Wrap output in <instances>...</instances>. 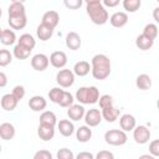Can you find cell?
Listing matches in <instances>:
<instances>
[{
    "label": "cell",
    "instance_id": "cell-1",
    "mask_svg": "<svg viewBox=\"0 0 159 159\" xmlns=\"http://www.w3.org/2000/svg\"><path fill=\"white\" fill-rule=\"evenodd\" d=\"M112 63L108 56L104 53H97L91 60V73L94 80L102 81L111 75Z\"/></svg>",
    "mask_w": 159,
    "mask_h": 159
},
{
    "label": "cell",
    "instance_id": "cell-2",
    "mask_svg": "<svg viewBox=\"0 0 159 159\" xmlns=\"http://www.w3.org/2000/svg\"><path fill=\"white\" fill-rule=\"evenodd\" d=\"M86 11H87V15L89 16L91 21L94 25H104L109 19L108 11L102 5V2H99V4H87Z\"/></svg>",
    "mask_w": 159,
    "mask_h": 159
},
{
    "label": "cell",
    "instance_id": "cell-3",
    "mask_svg": "<svg viewBox=\"0 0 159 159\" xmlns=\"http://www.w3.org/2000/svg\"><path fill=\"white\" fill-rule=\"evenodd\" d=\"M99 91L96 86L80 87L76 92V99L81 104H94L98 102Z\"/></svg>",
    "mask_w": 159,
    "mask_h": 159
},
{
    "label": "cell",
    "instance_id": "cell-4",
    "mask_svg": "<svg viewBox=\"0 0 159 159\" xmlns=\"http://www.w3.org/2000/svg\"><path fill=\"white\" fill-rule=\"evenodd\" d=\"M104 140L109 145L120 147V145H124L127 143L128 135L122 129H109L104 133Z\"/></svg>",
    "mask_w": 159,
    "mask_h": 159
},
{
    "label": "cell",
    "instance_id": "cell-5",
    "mask_svg": "<svg viewBox=\"0 0 159 159\" xmlns=\"http://www.w3.org/2000/svg\"><path fill=\"white\" fill-rule=\"evenodd\" d=\"M56 82L62 88H70L75 83V73L68 68H61L56 75Z\"/></svg>",
    "mask_w": 159,
    "mask_h": 159
},
{
    "label": "cell",
    "instance_id": "cell-6",
    "mask_svg": "<svg viewBox=\"0 0 159 159\" xmlns=\"http://www.w3.org/2000/svg\"><path fill=\"white\" fill-rule=\"evenodd\" d=\"M152 137V133L145 125H135L133 129V139L137 144H147Z\"/></svg>",
    "mask_w": 159,
    "mask_h": 159
},
{
    "label": "cell",
    "instance_id": "cell-7",
    "mask_svg": "<svg viewBox=\"0 0 159 159\" xmlns=\"http://www.w3.org/2000/svg\"><path fill=\"white\" fill-rule=\"evenodd\" d=\"M83 119L86 122V125L88 127H97L102 122V113L97 108H91L87 112H84Z\"/></svg>",
    "mask_w": 159,
    "mask_h": 159
},
{
    "label": "cell",
    "instance_id": "cell-8",
    "mask_svg": "<svg viewBox=\"0 0 159 159\" xmlns=\"http://www.w3.org/2000/svg\"><path fill=\"white\" fill-rule=\"evenodd\" d=\"M50 65V60L45 53H36L31 57V67L35 71L42 72L45 71Z\"/></svg>",
    "mask_w": 159,
    "mask_h": 159
},
{
    "label": "cell",
    "instance_id": "cell-9",
    "mask_svg": "<svg viewBox=\"0 0 159 159\" xmlns=\"http://www.w3.org/2000/svg\"><path fill=\"white\" fill-rule=\"evenodd\" d=\"M48 60H50V63L55 68H58V70L63 68L67 65V55L63 51H53L50 55Z\"/></svg>",
    "mask_w": 159,
    "mask_h": 159
},
{
    "label": "cell",
    "instance_id": "cell-10",
    "mask_svg": "<svg viewBox=\"0 0 159 159\" xmlns=\"http://www.w3.org/2000/svg\"><path fill=\"white\" fill-rule=\"evenodd\" d=\"M67 108H68L67 109V116H68V118L71 120L77 122V120L83 119V116H84V112H86L83 104H80V103L78 104H75V103H72Z\"/></svg>",
    "mask_w": 159,
    "mask_h": 159
},
{
    "label": "cell",
    "instance_id": "cell-11",
    "mask_svg": "<svg viewBox=\"0 0 159 159\" xmlns=\"http://www.w3.org/2000/svg\"><path fill=\"white\" fill-rule=\"evenodd\" d=\"M108 20H109V22H111V25L113 27L120 29V27H123V26L127 25V22H128V15L124 11H117Z\"/></svg>",
    "mask_w": 159,
    "mask_h": 159
},
{
    "label": "cell",
    "instance_id": "cell-12",
    "mask_svg": "<svg viewBox=\"0 0 159 159\" xmlns=\"http://www.w3.org/2000/svg\"><path fill=\"white\" fill-rule=\"evenodd\" d=\"M119 125H120V129L122 130L130 132L137 125V120H135L134 116H132L129 113H125V114H122L119 117Z\"/></svg>",
    "mask_w": 159,
    "mask_h": 159
},
{
    "label": "cell",
    "instance_id": "cell-13",
    "mask_svg": "<svg viewBox=\"0 0 159 159\" xmlns=\"http://www.w3.org/2000/svg\"><path fill=\"white\" fill-rule=\"evenodd\" d=\"M42 24L50 26L51 29H55L60 22V15L55 10H48L42 15Z\"/></svg>",
    "mask_w": 159,
    "mask_h": 159
},
{
    "label": "cell",
    "instance_id": "cell-14",
    "mask_svg": "<svg viewBox=\"0 0 159 159\" xmlns=\"http://www.w3.org/2000/svg\"><path fill=\"white\" fill-rule=\"evenodd\" d=\"M17 103H19V101L14 97L12 93H6V94H4V96L1 97V99H0L1 108H2L4 111H7V112L14 111V109L17 107Z\"/></svg>",
    "mask_w": 159,
    "mask_h": 159
},
{
    "label": "cell",
    "instance_id": "cell-15",
    "mask_svg": "<svg viewBox=\"0 0 159 159\" xmlns=\"http://www.w3.org/2000/svg\"><path fill=\"white\" fill-rule=\"evenodd\" d=\"M101 113H102V119H104L108 123H113L120 116V109L116 108L114 106H111V107L102 108V112Z\"/></svg>",
    "mask_w": 159,
    "mask_h": 159
},
{
    "label": "cell",
    "instance_id": "cell-16",
    "mask_svg": "<svg viewBox=\"0 0 159 159\" xmlns=\"http://www.w3.org/2000/svg\"><path fill=\"white\" fill-rule=\"evenodd\" d=\"M66 46L70 48V50H72V51H76V50H78L80 47H81V45H82V40H81V36L77 34V32H75V31H71V32H68L67 35H66Z\"/></svg>",
    "mask_w": 159,
    "mask_h": 159
},
{
    "label": "cell",
    "instance_id": "cell-17",
    "mask_svg": "<svg viewBox=\"0 0 159 159\" xmlns=\"http://www.w3.org/2000/svg\"><path fill=\"white\" fill-rule=\"evenodd\" d=\"M27 104H29L31 111H34V112H42L46 108V106H47V101L42 96H32L29 99Z\"/></svg>",
    "mask_w": 159,
    "mask_h": 159
},
{
    "label": "cell",
    "instance_id": "cell-18",
    "mask_svg": "<svg viewBox=\"0 0 159 159\" xmlns=\"http://www.w3.org/2000/svg\"><path fill=\"white\" fill-rule=\"evenodd\" d=\"M10 27L12 30H22L26 25H27V17H26V14H22V15H16V16H9V20H7Z\"/></svg>",
    "mask_w": 159,
    "mask_h": 159
},
{
    "label": "cell",
    "instance_id": "cell-19",
    "mask_svg": "<svg viewBox=\"0 0 159 159\" xmlns=\"http://www.w3.org/2000/svg\"><path fill=\"white\" fill-rule=\"evenodd\" d=\"M37 135L41 140L48 142L55 137V127L51 125H45V124H39L37 128Z\"/></svg>",
    "mask_w": 159,
    "mask_h": 159
},
{
    "label": "cell",
    "instance_id": "cell-20",
    "mask_svg": "<svg viewBox=\"0 0 159 159\" xmlns=\"http://www.w3.org/2000/svg\"><path fill=\"white\" fill-rule=\"evenodd\" d=\"M57 128L61 133V135L63 137H71L73 133H75V125L73 123L71 122V119H61L58 123H57Z\"/></svg>",
    "mask_w": 159,
    "mask_h": 159
},
{
    "label": "cell",
    "instance_id": "cell-21",
    "mask_svg": "<svg viewBox=\"0 0 159 159\" xmlns=\"http://www.w3.org/2000/svg\"><path fill=\"white\" fill-rule=\"evenodd\" d=\"M15 127L9 123V122H5V123H1L0 124V138L4 139V140H11L14 137H15Z\"/></svg>",
    "mask_w": 159,
    "mask_h": 159
},
{
    "label": "cell",
    "instance_id": "cell-22",
    "mask_svg": "<svg viewBox=\"0 0 159 159\" xmlns=\"http://www.w3.org/2000/svg\"><path fill=\"white\" fill-rule=\"evenodd\" d=\"M92 138V129L88 125H81L76 129V139L80 143H87Z\"/></svg>",
    "mask_w": 159,
    "mask_h": 159
},
{
    "label": "cell",
    "instance_id": "cell-23",
    "mask_svg": "<svg viewBox=\"0 0 159 159\" xmlns=\"http://www.w3.org/2000/svg\"><path fill=\"white\" fill-rule=\"evenodd\" d=\"M53 30H55V29H51L50 26H47V25H45V24L41 22V24L37 26V29H36V35H37L39 40H41V41H47V40H50V39L52 37Z\"/></svg>",
    "mask_w": 159,
    "mask_h": 159
},
{
    "label": "cell",
    "instance_id": "cell-24",
    "mask_svg": "<svg viewBox=\"0 0 159 159\" xmlns=\"http://www.w3.org/2000/svg\"><path fill=\"white\" fill-rule=\"evenodd\" d=\"M89 71H91V65L87 61H78L73 66V73H75V76L84 77V76H87L89 73Z\"/></svg>",
    "mask_w": 159,
    "mask_h": 159
},
{
    "label": "cell",
    "instance_id": "cell-25",
    "mask_svg": "<svg viewBox=\"0 0 159 159\" xmlns=\"http://www.w3.org/2000/svg\"><path fill=\"white\" fill-rule=\"evenodd\" d=\"M153 45H154V40L147 37V36L143 35V34H140V35L137 36V39H135V46H137L139 50H142V51L150 50V48L153 47Z\"/></svg>",
    "mask_w": 159,
    "mask_h": 159
},
{
    "label": "cell",
    "instance_id": "cell-26",
    "mask_svg": "<svg viewBox=\"0 0 159 159\" xmlns=\"http://www.w3.org/2000/svg\"><path fill=\"white\" fill-rule=\"evenodd\" d=\"M135 86H137L139 89H142V91L149 89V88L152 87V78H150V76L147 75V73H140V75H138L137 78H135Z\"/></svg>",
    "mask_w": 159,
    "mask_h": 159
},
{
    "label": "cell",
    "instance_id": "cell-27",
    "mask_svg": "<svg viewBox=\"0 0 159 159\" xmlns=\"http://www.w3.org/2000/svg\"><path fill=\"white\" fill-rule=\"evenodd\" d=\"M40 124H45V125H51L55 127L57 124V118L56 114L51 111H43L40 114Z\"/></svg>",
    "mask_w": 159,
    "mask_h": 159
},
{
    "label": "cell",
    "instance_id": "cell-28",
    "mask_svg": "<svg viewBox=\"0 0 159 159\" xmlns=\"http://www.w3.org/2000/svg\"><path fill=\"white\" fill-rule=\"evenodd\" d=\"M16 41V35L14 32V30L10 29H2L1 36H0V42L5 46H11L14 45Z\"/></svg>",
    "mask_w": 159,
    "mask_h": 159
},
{
    "label": "cell",
    "instance_id": "cell-29",
    "mask_svg": "<svg viewBox=\"0 0 159 159\" xmlns=\"http://www.w3.org/2000/svg\"><path fill=\"white\" fill-rule=\"evenodd\" d=\"M17 43L21 45V46H24V47H26L27 50L32 51L34 47L36 46V40H35L34 36L30 35V34H22V35L19 37Z\"/></svg>",
    "mask_w": 159,
    "mask_h": 159
},
{
    "label": "cell",
    "instance_id": "cell-30",
    "mask_svg": "<svg viewBox=\"0 0 159 159\" xmlns=\"http://www.w3.org/2000/svg\"><path fill=\"white\" fill-rule=\"evenodd\" d=\"M7 14H9V16H16V15L26 14L24 2H11L9 5V9H7Z\"/></svg>",
    "mask_w": 159,
    "mask_h": 159
},
{
    "label": "cell",
    "instance_id": "cell-31",
    "mask_svg": "<svg viewBox=\"0 0 159 159\" xmlns=\"http://www.w3.org/2000/svg\"><path fill=\"white\" fill-rule=\"evenodd\" d=\"M123 9L127 12H135L142 6V0H122Z\"/></svg>",
    "mask_w": 159,
    "mask_h": 159
},
{
    "label": "cell",
    "instance_id": "cell-32",
    "mask_svg": "<svg viewBox=\"0 0 159 159\" xmlns=\"http://www.w3.org/2000/svg\"><path fill=\"white\" fill-rule=\"evenodd\" d=\"M30 53H31L30 50H27L26 47L19 45V43L15 45V47H14V50H12V56L16 57L17 60H26V58L30 56Z\"/></svg>",
    "mask_w": 159,
    "mask_h": 159
},
{
    "label": "cell",
    "instance_id": "cell-33",
    "mask_svg": "<svg viewBox=\"0 0 159 159\" xmlns=\"http://www.w3.org/2000/svg\"><path fill=\"white\" fill-rule=\"evenodd\" d=\"M73 101H75L73 96H72L70 92L63 91L62 94H61V97H60V99H58V102H57V104H58L60 107L67 108V107H70V106L73 103Z\"/></svg>",
    "mask_w": 159,
    "mask_h": 159
},
{
    "label": "cell",
    "instance_id": "cell-34",
    "mask_svg": "<svg viewBox=\"0 0 159 159\" xmlns=\"http://www.w3.org/2000/svg\"><path fill=\"white\" fill-rule=\"evenodd\" d=\"M12 62V53L9 50L1 48L0 50V67H6Z\"/></svg>",
    "mask_w": 159,
    "mask_h": 159
},
{
    "label": "cell",
    "instance_id": "cell-35",
    "mask_svg": "<svg viewBox=\"0 0 159 159\" xmlns=\"http://www.w3.org/2000/svg\"><path fill=\"white\" fill-rule=\"evenodd\" d=\"M143 35L152 40H155L158 36V26L155 24H147L143 29Z\"/></svg>",
    "mask_w": 159,
    "mask_h": 159
},
{
    "label": "cell",
    "instance_id": "cell-36",
    "mask_svg": "<svg viewBox=\"0 0 159 159\" xmlns=\"http://www.w3.org/2000/svg\"><path fill=\"white\" fill-rule=\"evenodd\" d=\"M62 92H63L62 87H53V88H51L50 92H48V98H50V101H51L52 103H56V104H57V102H58V99H60Z\"/></svg>",
    "mask_w": 159,
    "mask_h": 159
},
{
    "label": "cell",
    "instance_id": "cell-37",
    "mask_svg": "<svg viewBox=\"0 0 159 159\" xmlns=\"http://www.w3.org/2000/svg\"><path fill=\"white\" fill-rule=\"evenodd\" d=\"M56 157H57V159H75V154L68 148H61L57 152Z\"/></svg>",
    "mask_w": 159,
    "mask_h": 159
},
{
    "label": "cell",
    "instance_id": "cell-38",
    "mask_svg": "<svg viewBox=\"0 0 159 159\" xmlns=\"http://www.w3.org/2000/svg\"><path fill=\"white\" fill-rule=\"evenodd\" d=\"M12 94H14V97L20 102L24 97H25V94H26V91H25V87L24 86H21V84H17V86H15L14 88H12V92H11Z\"/></svg>",
    "mask_w": 159,
    "mask_h": 159
},
{
    "label": "cell",
    "instance_id": "cell-39",
    "mask_svg": "<svg viewBox=\"0 0 159 159\" xmlns=\"http://www.w3.org/2000/svg\"><path fill=\"white\" fill-rule=\"evenodd\" d=\"M98 102H99V107L101 108H106V107H111L113 106V98L112 96L109 94H103L98 98Z\"/></svg>",
    "mask_w": 159,
    "mask_h": 159
},
{
    "label": "cell",
    "instance_id": "cell-40",
    "mask_svg": "<svg viewBox=\"0 0 159 159\" xmlns=\"http://www.w3.org/2000/svg\"><path fill=\"white\" fill-rule=\"evenodd\" d=\"M63 4L70 10H77L82 6L83 0H63Z\"/></svg>",
    "mask_w": 159,
    "mask_h": 159
},
{
    "label": "cell",
    "instance_id": "cell-41",
    "mask_svg": "<svg viewBox=\"0 0 159 159\" xmlns=\"http://www.w3.org/2000/svg\"><path fill=\"white\" fill-rule=\"evenodd\" d=\"M149 153L154 158L159 157V140L158 139H154V140H152L149 143Z\"/></svg>",
    "mask_w": 159,
    "mask_h": 159
},
{
    "label": "cell",
    "instance_id": "cell-42",
    "mask_svg": "<svg viewBox=\"0 0 159 159\" xmlns=\"http://www.w3.org/2000/svg\"><path fill=\"white\" fill-rule=\"evenodd\" d=\"M34 159H52V154L48 150L42 149L34 154Z\"/></svg>",
    "mask_w": 159,
    "mask_h": 159
},
{
    "label": "cell",
    "instance_id": "cell-43",
    "mask_svg": "<svg viewBox=\"0 0 159 159\" xmlns=\"http://www.w3.org/2000/svg\"><path fill=\"white\" fill-rule=\"evenodd\" d=\"M96 159H113L114 158V154L111 153L109 150H101L98 152L96 155H94Z\"/></svg>",
    "mask_w": 159,
    "mask_h": 159
},
{
    "label": "cell",
    "instance_id": "cell-44",
    "mask_svg": "<svg viewBox=\"0 0 159 159\" xmlns=\"http://www.w3.org/2000/svg\"><path fill=\"white\" fill-rule=\"evenodd\" d=\"M102 2H103L102 5L104 7H116L119 5L120 0H102Z\"/></svg>",
    "mask_w": 159,
    "mask_h": 159
},
{
    "label": "cell",
    "instance_id": "cell-45",
    "mask_svg": "<svg viewBox=\"0 0 159 159\" xmlns=\"http://www.w3.org/2000/svg\"><path fill=\"white\" fill-rule=\"evenodd\" d=\"M76 158L77 159H94V155L89 152H81V153L77 154Z\"/></svg>",
    "mask_w": 159,
    "mask_h": 159
},
{
    "label": "cell",
    "instance_id": "cell-46",
    "mask_svg": "<svg viewBox=\"0 0 159 159\" xmlns=\"http://www.w3.org/2000/svg\"><path fill=\"white\" fill-rule=\"evenodd\" d=\"M6 84H7V77H6V75L4 72L0 71V88L5 87Z\"/></svg>",
    "mask_w": 159,
    "mask_h": 159
},
{
    "label": "cell",
    "instance_id": "cell-47",
    "mask_svg": "<svg viewBox=\"0 0 159 159\" xmlns=\"http://www.w3.org/2000/svg\"><path fill=\"white\" fill-rule=\"evenodd\" d=\"M158 11H159V7H155V9H154V15H153V16H154V20H155L157 22H159V17H158Z\"/></svg>",
    "mask_w": 159,
    "mask_h": 159
},
{
    "label": "cell",
    "instance_id": "cell-48",
    "mask_svg": "<svg viewBox=\"0 0 159 159\" xmlns=\"http://www.w3.org/2000/svg\"><path fill=\"white\" fill-rule=\"evenodd\" d=\"M86 1V4H99L102 2V0H83Z\"/></svg>",
    "mask_w": 159,
    "mask_h": 159
},
{
    "label": "cell",
    "instance_id": "cell-49",
    "mask_svg": "<svg viewBox=\"0 0 159 159\" xmlns=\"http://www.w3.org/2000/svg\"><path fill=\"white\" fill-rule=\"evenodd\" d=\"M26 0H11V2H25Z\"/></svg>",
    "mask_w": 159,
    "mask_h": 159
},
{
    "label": "cell",
    "instance_id": "cell-50",
    "mask_svg": "<svg viewBox=\"0 0 159 159\" xmlns=\"http://www.w3.org/2000/svg\"><path fill=\"white\" fill-rule=\"evenodd\" d=\"M1 15H2V11H1V7H0V17H1Z\"/></svg>",
    "mask_w": 159,
    "mask_h": 159
},
{
    "label": "cell",
    "instance_id": "cell-51",
    "mask_svg": "<svg viewBox=\"0 0 159 159\" xmlns=\"http://www.w3.org/2000/svg\"><path fill=\"white\" fill-rule=\"evenodd\" d=\"M1 32H2V29L0 27V36H1Z\"/></svg>",
    "mask_w": 159,
    "mask_h": 159
},
{
    "label": "cell",
    "instance_id": "cell-52",
    "mask_svg": "<svg viewBox=\"0 0 159 159\" xmlns=\"http://www.w3.org/2000/svg\"><path fill=\"white\" fill-rule=\"evenodd\" d=\"M0 153H1V144H0Z\"/></svg>",
    "mask_w": 159,
    "mask_h": 159
}]
</instances>
